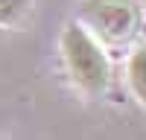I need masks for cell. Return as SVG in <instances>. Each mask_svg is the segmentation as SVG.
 <instances>
[{"instance_id":"cell-3","label":"cell","mask_w":146,"mask_h":140,"mask_svg":"<svg viewBox=\"0 0 146 140\" xmlns=\"http://www.w3.org/2000/svg\"><path fill=\"white\" fill-rule=\"evenodd\" d=\"M126 79H129V88H131V93H135V99L146 108V44H140L137 50L129 55Z\"/></svg>"},{"instance_id":"cell-4","label":"cell","mask_w":146,"mask_h":140,"mask_svg":"<svg viewBox=\"0 0 146 140\" xmlns=\"http://www.w3.org/2000/svg\"><path fill=\"white\" fill-rule=\"evenodd\" d=\"M32 0H0V29H12L27 18Z\"/></svg>"},{"instance_id":"cell-1","label":"cell","mask_w":146,"mask_h":140,"mask_svg":"<svg viewBox=\"0 0 146 140\" xmlns=\"http://www.w3.org/2000/svg\"><path fill=\"white\" fill-rule=\"evenodd\" d=\"M62 58L70 82L88 96H100L111 82V67L102 44L82 26L79 20L62 29Z\"/></svg>"},{"instance_id":"cell-2","label":"cell","mask_w":146,"mask_h":140,"mask_svg":"<svg viewBox=\"0 0 146 140\" xmlns=\"http://www.w3.org/2000/svg\"><path fill=\"white\" fill-rule=\"evenodd\" d=\"M79 23L102 47H126L137 38L143 12L137 0H82Z\"/></svg>"}]
</instances>
